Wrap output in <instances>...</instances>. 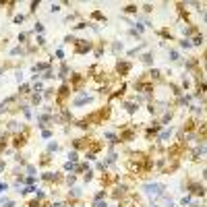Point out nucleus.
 <instances>
[{"label":"nucleus","instance_id":"47","mask_svg":"<svg viewBox=\"0 0 207 207\" xmlns=\"http://www.w3.org/2000/svg\"><path fill=\"white\" fill-rule=\"evenodd\" d=\"M37 6H39V0H37V2H31V8H29V11H31V13H35V8H37Z\"/></svg>","mask_w":207,"mask_h":207},{"label":"nucleus","instance_id":"19","mask_svg":"<svg viewBox=\"0 0 207 207\" xmlns=\"http://www.w3.org/2000/svg\"><path fill=\"white\" fill-rule=\"evenodd\" d=\"M106 197H108V191L104 188V191H99L95 197H93V201H101V199H106Z\"/></svg>","mask_w":207,"mask_h":207},{"label":"nucleus","instance_id":"37","mask_svg":"<svg viewBox=\"0 0 207 207\" xmlns=\"http://www.w3.org/2000/svg\"><path fill=\"white\" fill-rule=\"evenodd\" d=\"M31 101H33V104H39V101H41V95H39V93H33V95H31Z\"/></svg>","mask_w":207,"mask_h":207},{"label":"nucleus","instance_id":"59","mask_svg":"<svg viewBox=\"0 0 207 207\" xmlns=\"http://www.w3.org/2000/svg\"><path fill=\"white\" fill-rule=\"evenodd\" d=\"M151 207H158V205H151Z\"/></svg>","mask_w":207,"mask_h":207},{"label":"nucleus","instance_id":"45","mask_svg":"<svg viewBox=\"0 0 207 207\" xmlns=\"http://www.w3.org/2000/svg\"><path fill=\"white\" fill-rule=\"evenodd\" d=\"M41 137H44V139H50V137H52V131H41Z\"/></svg>","mask_w":207,"mask_h":207},{"label":"nucleus","instance_id":"29","mask_svg":"<svg viewBox=\"0 0 207 207\" xmlns=\"http://www.w3.org/2000/svg\"><path fill=\"white\" fill-rule=\"evenodd\" d=\"M93 180V170H87L85 172V182H91Z\"/></svg>","mask_w":207,"mask_h":207},{"label":"nucleus","instance_id":"5","mask_svg":"<svg viewBox=\"0 0 207 207\" xmlns=\"http://www.w3.org/2000/svg\"><path fill=\"white\" fill-rule=\"evenodd\" d=\"M93 48V44L89 39H75V54H87Z\"/></svg>","mask_w":207,"mask_h":207},{"label":"nucleus","instance_id":"52","mask_svg":"<svg viewBox=\"0 0 207 207\" xmlns=\"http://www.w3.org/2000/svg\"><path fill=\"white\" fill-rule=\"evenodd\" d=\"M143 11H145V13H151V11H153V6H151V4H145V6H143Z\"/></svg>","mask_w":207,"mask_h":207},{"label":"nucleus","instance_id":"39","mask_svg":"<svg viewBox=\"0 0 207 207\" xmlns=\"http://www.w3.org/2000/svg\"><path fill=\"white\" fill-rule=\"evenodd\" d=\"M48 151L52 153V151H58V143H50L48 145Z\"/></svg>","mask_w":207,"mask_h":207},{"label":"nucleus","instance_id":"42","mask_svg":"<svg viewBox=\"0 0 207 207\" xmlns=\"http://www.w3.org/2000/svg\"><path fill=\"white\" fill-rule=\"evenodd\" d=\"M33 91H35V93H39V91H41V81H37L35 85H33Z\"/></svg>","mask_w":207,"mask_h":207},{"label":"nucleus","instance_id":"50","mask_svg":"<svg viewBox=\"0 0 207 207\" xmlns=\"http://www.w3.org/2000/svg\"><path fill=\"white\" fill-rule=\"evenodd\" d=\"M4 191H8V184L6 182H0V193H4Z\"/></svg>","mask_w":207,"mask_h":207},{"label":"nucleus","instance_id":"43","mask_svg":"<svg viewBox=\"0 0 207 207\" xmlns=\"http://www.w3.org/2000/svg\"><path fill=\"white\" fill-rule=\"evenodd\" d=\"M170 58L172 60H178V52L176 50H170Z\"/></svg>","mask_w":207,"mask_h":207},{"label":"nucleus","instance_id":"22","mask_svg":"<svg viewBox=\"0 0 207 207\" xmlns=\"http://www.w3.org/2000/svg\"><path fill=\"white\" fill-rule=\"evenodd\" d=\"M184 35H186V39L191 37V35H197V27H186V29H184Z\"/></svg>","mask_w":207,"mask_h":207},{"label":"nucleus","instance_id":"6","mask_svg":"<svg viewBox=\"0 0 207 207\" xmlns=\"http://www.w3.org/2000/svg\"><path fill=\"white\" fill-rule=\"evenodd\" d=\"M27 137H29V131H27V128H25L23 133H17V135L13 137V147H15V149H21L23 145L27 143Z\"/></svg>","mask_w":207,"mask_h":207},{"label":"nucleus","instance_id":"46","mask_svg":"<svg viewBox=\"0 0 207 207\" xmlns=\"http://www.w3.org/2000/svg\"><path fill=\"white\" fill-rule=\"evenodd\" d=\"M25 182H27V184H33V182H35V176H27V178H25Z\"/></svg>","mask_w":207,"mask_h":207},{"label":"nucleus","instance_id":"10","mask_svg":"<svg viewBox=\"0 0 207 207\" xmlns=\"http://www.w3.org/2000/svg\"><path fill=\"white\" fill-rule=\"evenodd\" d=\"M188 191H191V195L203 197V195H205V186L199 184V182H188Z\"/></svg>","mask_w":207,"mask_h":207},{"label":"nucleus","instance_id":"20","mask_svg":"<svg viewBox=\"0 0 207 207\" xmlns=\"http://www.w3.org/2000/svg\"><path fill=\"white\" fill-rule=\"evenodd\" d=\"M91 19H95V21H106V17H104L99 11H93V13H91Z\"/></svg>","mask_w":207,"mask_h":207},{"label":"nucleus","instance_id":"38","mask_svg":"<svg viewBox=\"0 0 207 207\" xmlns=\"http://www.w3.org/2000/svg\"><path fill=\"white\" fill-rule=\"evenodd\" d=\"M162 37H166V39H172V33L168 29H162Z\"/></svg>","mask_w":207,"mask_h":207},{"label":"nucleus","instance_id":"14","mask_svg":"<svg viewBox=\"0 0 207 207\" xmlns=\"http://www.w3.org/2000/svg\"><path fill=\"white\" fill-rule=\"evenodd\" d=\"M184 131L186 133H193V131H197V120L191 116V118H186V122H184Z\"/></svg>","mask_w":207,"mask_h":207},{"label":"nucleus","instance_id":"8","mask_svg":"<svg viewBox=\"0 0 207 207\" xmlns=\"http://www.w3.org/2000/svg\"><path fill=\"white\" fill-rule=\"evenodd\" d=\"M116 73H118V77H126L128 73H131V62H126V60H120V62L116 64Z\"/></svg>","mask_w":207,"mask_h":207},{"label":"nucleus","instance_id":"27","mask_svg":"<svg viewBox=\"0 0 207 207\" xmlns=\"http://www.w3.org/2000/svg\"><path fill=\"white\" fill-rule=\"evenodd\" d=\"M191 199H193V195H186V197H182V199H180V205H188V203H191Z\"/></svg>","mask_w":207,"mask_h":207},{"label":"nucleus","instance_id":"56","mask_svg":"<svg viewBox=\"0 0 207 207\" xmlns=\"http://www.w3.org/2000/svg\"><path fill=\"white\" fill-rule=\"evenodd\" d=\"M4 170V162H0V172H2Z\"/></svg>","mask_w":207,"mask_h":207},{"label":"nucleus","instance_id":"51","mask_svg":"<svg viewBox=\"0 0 207 207\" xmlns=\"http://www.w3.org/2000/svg\"><path fill=\"white\" fill-rule=\"evenodd\" d=\"M35 31L41 33V31H44V25H41V23H35Z\"/></svg>","mask_w":207,"mask_h":207},{"label":"nucleus","instance_id":"28","mask_svg":"<svg viewBox=\"0 0 207 207\" xmlns=\"http://www.w3.org/2000/svg\"><path fill=\"white\" fill-rule=\"evenodd\" d=\"M141 60H143V62H145V64H151V62H153V58H151V54H143V56H141Z\"/></svg>","mask_w":207,"mask_h":207},{"label":"nucleus","instance_id":"12","mask_svg":"<svg viewBox=\"0 0 207 207\" xmlns=\"http://www.w3.org/2000/svg\"><path fill=\"white\" fill-rule=\"evenodd\" d=\"M197 137H199V141H205V139H207V122L197 124Z\"/></svg>","mask_w":207,"mask_h":207},{"label":"nucleus","instance_id":"15","mask_svg":"<svg viewBox=\"0 0 207 207\" xmlns=\"http://www.w3.org/2000/svg\"><path fill=\"white\" fill-rule=\"evenodd\" d=\"M104 137L112 143V145H116V143H120V139H118V135L116 133H112V131H104Z\"/></svg>","mask_w":207,"mask_h":207},{"label":"nucleus","instance_id":"7","mask_svg":"<svg viewBox=\"0 0 207 207\" xmlns=\"http://www.w3.org/2000/svg\"><path fill=\"white\" fill-rule=\"evenodd\" d=\"M83 83H85V77H83V75H79V73L71 75V89H73V91H81Z\"/></svg>","mask_w":207,"mask_h":207},{"label":"nucleus","instance_id":"54","mask_svg":"<svg viewBox=\"0 0 207 207\" xmlns=\"http://www.w3.org/2000/svg\"><path fill=\"white\" fill-rule=\"evenodd\" d=\"M87 27V23H79V25H75V29H85Z\"/></svg>","mask_w":207,"mask_h":207},{"label":"nucleus","instance_id":"11","mask_svg":"<svg viewBox=\"0 0 207 207\" xmlns=\"http://www.w3.org/2000/svg\"><path fill=\"white\" fill-rule=\"evenodd\" d=\"M91 101H93L91 95H87V93H81V95L73 101V106H83V104H91Z\"/></svg>","mask_w":207,"mask_h":207},{"label":"nucleus","instance_id":"49","mask_svg":"<svg viewBox=\"0 0 207 207\" xmlns=\"http://www.w3.org/2000/svg\"><path fill=\"white\" fill-rule=\"evenodd\" d=\"M56 58H60V60H64V52H62V50H56Z\"/></svg>","mask_w":207,"mask_h":207},{"label":"nucleus","instance_id":"24","mask_svg":"<svg viewBox=\"0 0 207 207\" xmlns=\"http://www.w3.org/2000/svg\"><path fill=\"white\" fill-rule=\"evenodd\" d=\"M137 11H139L137 4H126V6H124V13H131V15H133V13H137Z\"/></svg>","mask_w":207,"mask_h":207},{"label":"nucleus","instance_id":"40","mask_svg":"<svg viewBox=\"0 0 207 207\" xmlns=\"http://www.w3.org/2000/svg\"><path fill=\"white\" fill-rule=\"evenodd\" d=\"M13 21H15V23H23V21H25V15H17Z\"/></svg>","mask_w":207,"mask_h":207},{"label":"nucleus","instance_id":"17","mask_svg":"<svg viewBox=\"0 0 207 207\" xmlns=\"http://www.w3.org/2000/svg\"><path fill=\"white\" fill-rule=\"evenodd\" d=\"M170 137H172V128H166V131H162V133H160L158 141H166V139H170Z\"/></svg>","mask_w":207,"mask_h":207},{"label":"nucleus","instance_id":"16","mask_svg":"<svg viewBox=\"0 0 207 207\" xmlns=\"http://www.w3.org/2000/svg\"><path fill=\"white\" fill-rule=\"evenodd\" d=\"M124 110L128 112V114H135V112L139 110V106H137V104H133V101H128V104H124Z\"/></svg>","mask_w":207,"mask_h":207},{"label":"nucleus","instance_id":"31","mask_svg":"<svg viewBox=\"0 0 207 207\" xmlns=\"http://www.w3.org/2000/svg\"><path fill=\"white\" fill-rule=\"evenodd\" d=\"M66 75H68V66H66V64H62V66H60V77L64 79Z\"/></svg>","mask_w":207,"mask_h":207},{"label":"nucleus","instance_id":"58","mask_svg":"<svg viewBox=\"0 0 207 207\" xmlns=\"http://www.w3.org/2000/svg\"><path fill=\"white\" fill-rule=\"evenodd\" d=\"M203 178H205V180H207V170H205V172H203Z\"/></svg>","mask_w":207,"mask_h":207},{"label":"nucleus","instance_id":"2","mask_svg":"<svg viewBox=\"0 0 207 207\" xmlns=\"http://www.w3.org/2000/svg\"><path fill=\"white\" fill-rule=\"evenodd\" d=\"M71 85H68V83H62V85H60V89L56 91V106L58 108H64V104H66V97L68 95H71Z\"/></svg>","mask_w":207,"mask_h":207},{"label":"nucleus","instance_id":"4","mask_svg":"<svg viewBox=\"0 0 207 207\" xmlns=\"http://www.w3.org/2000/svg\"><path fill=\"white\" fill-rule=\"evenodd\" d=\"M135 137H137V133H135L133 126H122V128H120L118 139L122 141V143H131V141H135Z\"/></svg>","mask_w":207,"mask_h":207},{"label":"nucleus","instance_id":"35","mask_svg":"<svg viewBox=\"0 0 207 207\" xmlns=\"http://www.w3.org/2000/svg\"><path fill=\"white\" fill-rule=\"evenodd\" d=\"M191 79H186V77H184V81H182V89H191Z\"/></svg>","mask_w":207,"mask_h":207},{"label":"nucleus","instance_id":"21","mask_svg":"<svg viewBox=\"0 0 207 207\" xmlns=\"http://www.w3.org/2000/svg\"><path fill=\"white\" fill-rule=\"evenodd\" d=\"M68 162H71V164H77V162H79V153H77V151H71V153H68Z\"/></svg>","mask_w":207,"mask_h":207},{"label":"nucleus","instance_id":"26","mask_svg":"<svg viewBox=\"0 0 207 207\" xmlns=\"http://www.w3.org/2000/svg\"><path fill=\"white\" fill-rule=\"evenodd\" d=\"M193 44H195V46H201V44H203V35H201V33H197V35L193 37Z\"/></svg>","mask_w":207,"mask_h":207},{"label":"nucleus","instance_id":"32","mask_svg":"<svg viewBox=\"0 0 207 207\" xmlns=\"http://www.w3.org/2000/svg\"><path fill=\"white\" fill-rule=\"evenodd\" d=\"M54 93H56V91H54V89L50 87V89H46V91H44V97H46V99H50L52 95H54Z\"/></svg>","mask_w":207,"mask_h":207},{"label":"nucleus","instance_id":"1","mask_svg":"<svg viewBox=\"0 0 207 207\" xmlns=\"http://www.w3.org/2000/svg\"><path fill=\"white\" fill-rule=\"evenodd\" d=\"M110 106H104V108H99V110H95V112H91L89 116H85V118H81L79 122H77V126L79 128H89L91 124H104L106 120L110 118Z\"/></svg>","mask_w":207,"mask_h":207},{"label":"nucleus","instance_id":"3","mask_svg":"<svg viewBox=\"0 0 207 207\" xmlns=\"http://www.w3.org/2000/svg\"><path fill=\"white\" fill-rule=\"evenodd\" d=\"M99 149H104V143L97 141V139H91L87 151H85V158H87V160H95V153H97Z\"/></svg>","mask_w":207,"mask_h":207},{"label":"nucleus","instance_id":"23","mask_svg":"<svg viewBox=\"0 0 207 207\" xmlns=\"http://www.w3.org/2000/svg\"><path fill=\"white\" fill-rule=\"evenodd\" d=\"M25 207H41V201H39L37 197H35V199H31L27 205H25Z\"/></svg>","mask_w":207,"mask_h":207},{"label":"nucleus","instance_id":"36","mask_svg":"<svg viewBox=\"0 0 207 207\" xmlns=\"http://www.w3.org/2000/svg\"><path fill=\"white\" fill-rule=\"evenodd\" d=\"M19 93H23V95H25V93H29V85H27V83L21 85V87H19Z\"/></svg>","mask_w":207,"mask_h":207},{"label":"nucleus","instance_id":"33","mask_svg":"<svg viewBox=\"0 0 207 207\" xmlns=\"http://www.w3.org/2000/svg\"><path fill=\"white\" fill-rule=\"evenodd\" d=\"M93 207H108L106 199H101V201H93Z\"/></svg>","mask_w":207,"mask_h":207},{"label":"nucleus","instance_id":"57","mask_svg":"<svg viewBox=\"0 0 207 207\" xmlns=\"http://www.w3.org/2000/svg\"><path fill=\"white\" fill-rule=\"evenodd\" d=\"M6 207H15V205H13V201H8V203H6Z\"/></svg>","mask_w":207,"mask_h":207},{"label":"nucleus","instance_id":"30","mask_svg":"<svg viewBox=\"0 0 207 207\" xmlns=\"http://www.w3.org/2000/svg\"><path fill=\"white\" fill-rule=\"evenodd\" d=\"M48 164H50V155L46 153V155H44V158H41V160H39V166H48Z\"/></svg>","mask_w":207,"mask_h":207},{"label":"nucleus","instance_id":"13","mask_svg":"<svg viewBox=\"0 0 207 207\" xmlns=\"http://www.w3.org/2000/svg\"><path fill=\"white\" fill-rule=\"evenodd\" d=\"M147 193H155V195H164V186L162 184H145L143 186Z\"/></svg>","mask_w":207,"mask_h":207},{"label":"nucleus","instance_id":"48","mask_svg":"<svg viewBox=\"0 0 207 207\" xmlns=\"http://www.w3.org/2000/svg\"><path fill=\"white\" fill-rule=\"evenodd\" d=\"M50 11H52V13H58V11H60V4H52Z\"/></svg>","mask_w":207,"mask_h":207},{"label":"nucleus","instance_id":"41","mask_svg":"<svg viewBox=\"0 0 207 207\" xmlns=\"http://www.w3.org/2000/svg\"><path fill=\"white\" fill-rule=\"evenodd\" d=\"M35 41H37V46H44V44H46V39H44V35H37V37H35Z\"/></svg>","mask_w":207,"mask_h":207},{"label":"nucleus","instance_id":"18","mask_svg":"<svg viewBox=\"0 0 207 207\" xmlns=\"http://www.w3.org/2000/svg\"><path fill=\"white\" fill-rule=\"evenodd\" d=\"M6 145H8V135H2V137H0V153H4Z\"/></svg>","mask_w":207,"mask_h":207},{"label":"nucleus","instance_id":"9","mask_svg":"<svg viewBox=\"0 0 207 207\" xmlns=\"http://www.w3.org/2000/svg\"><path fill=\"white\" fill-rule=\"evenodd\" d=\"M160 131H162V122H153V124L147 128V131H145V139H147V141H151V139H153V137L158 135Z\"/></svg>","mask_w":207,"mask_h":207},{"label":"nucleus","instance_id":"53","mask_svg":"<svg viewBox=\"0 0 207 207\" xmlns=\"http://www.w3.org/2000/svg\"><path fill=\"white\" fill-rule=\"evenodd\" d=\"M25 39H27V33H21V35H19V41H21V44H25Z\"/></svg>","mask_w":207,"mask_h":207},{"label":"nucleus","instance_id":"34","mask_svg":"<svg viewBox=\"0 0 207 207\" xmlns=\"http://www.w3.org/2000/svg\"><path fill=\"white\" fill-rule=\"evenodd\" d=\"M180 46H182V48H191V46H193V41H191V39H186V37H184L182 41H180Z\"/></svg>","mask_w":207,"mask_h":207},{"label":"nucleus","instance_id":"44","mask_svg":"<svg viewBox=\"0 0 207 207\" xmlns=\"http://www.w3.org/2000/svg\"><path fill=\"white\" fill-rule=\"evenodd\" d=\"M66 182H68V184H75V182H77V176H73V174H71V176L66 178Z\"/></svg>","mask_w":207,"mask_h":207},{"label":"nucleus","instance_id":"55","mask_svg":"<svg viewBox=\"0 0 207 207\" xmlns=\"http://www.w3.org/2000/svg\"><path fill=\"white\" fill-rule=\"evenodd\" d=\"M27 172H29V174L33 176V174H35V168H33V166H27Z\"/></svg>","mask_w":207,"mask_h":207},{"label":"nucleus","instance_id":"25","mask_svg":"<svg viewBox=\"0 0 207 207\" xmlns=\"http://www.w3.org/2000/svg\"><path fill=\"white\" fill-rule=\"evenodd\" d=\"M170 89H172V93H174V95H180V93H182V89H180L178 85H174V83H170Z\"/></svg>","mask_w":207,"mask_h":207}]
</instances>
